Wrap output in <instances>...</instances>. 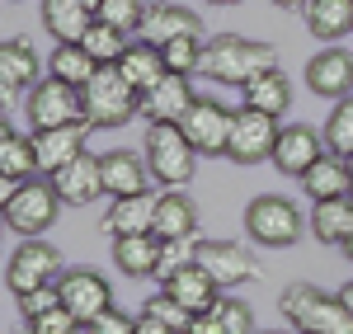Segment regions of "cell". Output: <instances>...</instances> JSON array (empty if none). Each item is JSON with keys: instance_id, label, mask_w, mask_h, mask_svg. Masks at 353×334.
Here are the masks:
<instances>
[{"instance_id": "1", "label": "cell", "mask_w": 353, "mask_h": 334, "mask_svg": "<svg viewBox=\"0 0 353 334\" xmlns=\"http://www.w3.org/2000/svg\"><path fill=\"white\" fill-rule=\"evenodd\" d=\"M273 66H278V48L273 43H259V38H245V33H217L203 48V76L217 81V85L245 90L254 76H264Z\"/></svg>"}, {"instance_id": "2", "label": "cell", "mask_w": 353, "mask_h": 334, "mask_svg": "<svg viewBox=\"0 0 353 334\" xmlns=\"http://www.w3.org/2000/svg\"><path fill=\"white\" fill-rule=\"evenodd\" d=\"M283 320L297 334H353V311L339 292H321L316 282H292L278 297Z\"/></svg>"}, {"instance_id": "3", "label": "cell", "mask_w": 353, "mask_h": 334, "mask_svg": "<svg viewBox=\"0 0 353 334\" xmlns=\"http://www.w3.org/2000/svg\"><path fill=\"white\" fill-rule=\"evenodd\" d=\"M141 156H146V169L161 189H184L198 174V151L179 123H146Z\"/></svg>"}, {"instance_id": "4", "label": "cell", "mask_w": 353, "mask_h": 334, "mask_svg": "<svg viewBox=\"0 0 353 334\" xmlns=\"http://www.w3.org/2000/svg\"><path fill=\"white\" fill-rule=\"evenodd\" d=\"M306 231H311V222L301 217L297 202L283 194H259L245 207V236L264 250H292Z\"/></svg>"}, {"instance_id": "5", "label": "cell", "mask_w": 353, "mask_h": 334, "mask_svg": "<svg viewBox=\"0 0 353 334\" xmlns=\"http://www.w3.org/2000/svg\"><path fill=\"white\" fill-rule=\"evenodd\" d=\"M66 202L57 194V184L48 174H33L24 179L14 194L0 202V212H5V226L19 236V240H33V236H43L48 226H57V212H61Z\"/></svg>"}, {"instance_id": "6", "label": "cell", "mask_w": 353, "mask_h": 334, "mask_svg": "<svg viewBox=\"0 0 353 334\" xmlns=\"http://www.w3.org/2000/svg\"><path fill=\"white\" fill-rule=\"evenodd\" d=\"M66 273V259L57 245H48L43 236H33V240H19L14 254L5 259V287H10V297L19 302L28 292H38V287H57Z\"/></svg>"}, {"instance_id": "7", "label": "cell", "mask_w": 353, "mask_h": 334, "mask_svg": "<svg viewBox=\"0 0 353 334\" xmlns=\"http://www.w3.org/2000/svg\"><path fill=\"white\" fill-rule=\"evenodd\" d=\"M141 113V94H137L128 76L118 66H99L94 81L85 85V123L90 127H123Z\"/></svg>"}, {"instance_id": "8", "label": "cell", "mask_w": 353, "mask_h": 334, "mask_svg": "<svg viewBox=\"0 0 353 334\" xmlns=\"http://www.w3.org/2000/svg\"><path fill=\"white\" fill-rule=\"evenodd\" d=\"M28 118H33V127H71V123H85V90L57 81V76H43V81L28 90Z\"/></svg>"}, {"instance_id": "9", "label": "cell", "mask_w": 353, "mask_h": 334, "mask_svg": "<svg viewBox=\"0 0 353 334\" xmlns=\"http://www.w3.org/2000/svg\"><path fill=\"white\" fill-rule=\"evenodd\" d=\"M193 264H198L208 278L217 282L221 292H231V287H241V282H254V278H259V259L245 250L241 240H198Z\"/></svg>"}, {"instance_id": "10", "label": "cell", "mask_w": 353, "mask_h": 334, "mask_svg": "<svg viewBox=\"0 0 353 334\" xmlns=\"http://www.w3.org/2000/svg\"><path fill=\"white\" fill-rule=\"evenodd\" d=\"M278 118L259 109H236V123H231V146H226V160L236 165H259V160H273V146H278Z\"/></svg>"}, {"instance_id": "11", "label": "cell", "mask_w": 353, "mask_h": 334, "mask_svg": "<svg viewBox=\"0 0 353 334\" xmlns=\"http://www.w3.org/2000/svg\"><path fill=\"white\" fill-rule=\"evenodd\" d=\"M231 123H236V109H226L221 99H208V94H198L193 109L179 118V127L189 132L198 156H226V146H231Z\"/></svg>"}, {"instance_id": "12", "label": "cell", "mask_w": 353, "mask_h": 334, "mask_svg": "<svg viewBox=\"0 0 353 334\" xmlns=\"http://www.w3.org/2000/svg\"><path fill=\"white\" fill-rule=\"evenodd\" d=\"M57 297H61V306L71 311L81 325H90L94 315H104L113 306V287L104 273H94V269H66L61 282H57Z\"/></svg>"}, {"instance_id": "13", "label": "cell", "mask_w": 353, "mask_h": 334, "mask_svg": "<svg viewBox=\"0 0 353 334\" xmlns=\"http://www.w3.org/2000/svg\"><path fill=\"white\" fill-rule=\"evenodd\" d=\"M321 156H325V137H321L311 123H283L278 146H273V165H278V174L301 179V174L316 165Z\"/></svg>"}, {"instance_id": "14", "label": "cell", "mask_w": 353, "mask_h": 334, "mask_svg": "<svg viewBox=\"0 0 353 334\" xmlns=\"http://www.w3.org/2000/svg\"><path fill=\"white\" fill-rule=\"evenodd\" d=\"M85 141H90V123H71V127H33L38 174L52 179L57 169H66L76 156H85Z\"/></svg>"}, {"instance_id": "15", "label": "cell", "mask_w": 353, "mask_h": 334, "mask_svg": "<svg viewBox=\"0 0 353 334\" xmlns=\"http://www.w3.org/2000/svg\"><path fill=\"white\" fill-rule=\"evenodd\" d=\"M306 90L316 99H344V94H353V52L321 48L306 61Z\"/></svg>"}, {"instance_id": "16", "label": "cell", "mask_w": 353, "mask_h": 334, "mask_svg": "<svg viewBox=\"0 0 353 334\" xmlns=\"http://www.w3.org/2000/svg\"><path fill=\"white\" fill-rule=\"evenodd\" d=\"M52 184H57V194H61L66 207H90L94 198L104 194V160H99L94 151H85V156H76L66 169H57Z\"/></svg>"}, {"instance_id": "17", "label": "cell", "mask_w": 353, "mask_h": 334, "mask_svg": "<svg viewBox=\"0 0 353 334\" xmlns=\"http://www.w3.org/2000/svg\"><path fill=\"white\" fill-rule=\"evenodd\" d=\"M38 71H43V61H38L28 38H0V90H5V104H14V94L33 90Z\"/></svg>"}, {"instance_id": "18", "label": "cell", "mask_w": 353, "mask_h": 334, "mask_svg": "<svg viewBox=\"0 0 353 334\" xmlns=\"http://www.w3.org/2000/svg\"><path fill=\"white\" fill-rule=\"evenodd\" d=\"M99 160H104V194L109 198H132V194H146V189H151L146 156H137L128 146H113Z\"/></svg>"}, {"instance_id": "19", "label": "cell", "mask_w": 353, "mask_h": 334, "mask_svg": "<svg viewBox=\"0 0 353 334\" xmlns=\"http://www.w3.org/2000/svg\"><path fill=\"white\" fill-rule=\"evenodd\" d=\"M141 38L146 43H174V38H203V19L193 14L189 5H170V0H156L151 10H146V24H141Z\"/></svg>"}, {"instance_id": "20", "label": "cell", "mask_w": 353, "mask_h": 334, "mask_svg": "<svg viewBox=\"0 0 353 334\" xmlns=\"http://www.w3.org/2000/svg\"><path fill=\"white\" fill-rule=\"evenodd\" d=\"M156 202L161 194H132V198H113L104 212V231L109 236H156Z\"/></svg>"}, {"instance_id": "21", "label": "cell", "mask_w": 353, "mask_h": 334, "mask_svg": "<svg viewBox=\"0 0 353 334\" xmlns=\"http://www.w3.org/2000/svg\"><path fill=\"white\" fill-rule=\"evenodd\" d=\"M193 85H189V76H165L151 94H141V118L146 123H179L184 113L193 109Z\"/></svg>"}, {"instance_id": "22", "label": "cell", "mask_w": 353, "mask_h": 334, "mask_svg": "<svg viewBox=\"0 0 353 334\" xmlns=\"http://www.w3.org/2000/svg\"><path fill=\"white\" fill-rule=\"evenodd\" d=\"M118 71L128 76V85H132L137 94H151V90L170 76L161 48H156V43H146V38H132V43H128V52L118 56Z\"/></svg>"}, {"instance_id": "23", "label": "cell", "mask_w": 353, "mask_h": 334, "mask_svg": "<svg viewBox=\"0 0 353 334\" xmlns=\"http://www.w3.org/2000/svg\"><path fill=\"white\" fill-rule=\"evenodd\" d=\"M198 231V207L189 194L179 189H165L156 202V240H193Z\"/></svg>"}, {"instance_id": "24", "label": "cell", "mask_w": 353, "mask_h": 334, "mask_svg": "<svg viewBox=\"0 0 353 334\" xmlns=\"http://www.w3.org/2000/svg\"><path fill=\"white\" fill-rule=\"evenodd\" d=\"M306 222H311V236L321 245L344 250V240L353 236V198H325V202H316Z\"/></svg>"}, {"instance_id": "25", "label": "cell", "mask_w": 353, "mask_h": 334, "mask_svg": "<svg viewBox=\"0 0 353 334\" xmlns=\"http://www.w3.org/2000/svg\"><path fill=\"white\" fill-rule=\"evenodd\" d=\"M38 5H43V28L57 43H81L94 24V10H85L81 0H38Z\"/></svg>"}, {"instance_id": "26", "label": "cell", "mask_w": 353, "mask_h": 334, "mask_svg": "<svg viewBox=\"0 0 353 334\" xmlns=\"http://www.w3.org/2000/svg\"><path fill=\"white\" fill-rule=\"evenodd\" d=\"M161 240L156 236H113V264L123 278H156Z\"/></svg>"}, {"instance_id": "27", "label": "cell", "mask_w": 353, "mask_h": 334, "mask_svg": "<svg viewBox=\"0 0 353 334\" xmlns=\"http://www.w3.org/2000/svg\"><path fill=\"white\" fill-rule=\"evenodd\" d=\"M241 104H245V109L269 113V118H283V113L292 109V85H288V76H283L278 66H273V71L254 76V81L241 90Z\"/></svg>"}, {"instance_id": "28", "label": "cell", "mask_w": 353, "mask_h": 334, "mask_svg": "<svg viewBox=\"0 0 353 334\" xmlns=\"http://www.w3.org/2000/svg\"><path fill=\"white\" fill-rule=\"evenodd\" d=\"M301 189L316 198V202H325V198H349V160L334 156V151H325L316 165L301 174Z\"/></svg>"}, {"instance_id": "29", "label": "cell", "mask_w": 353, "mask_h": 334, "mask_svg": "<svg viewBox=\"0 0 353 334\" xmlns=\"http://www.w3.org/2000/svg\"><path fill=\"white\" fill-rule=\"evenodd\" d=\"M161 292H170L174 302H184L193 315H198V311H212V306H217V297H221V287L208 278L198 264H189L184 273H174L170 282H161Z\"/></svg>"}, {"instance_id": "30", "label": "cell", "mask_w": 353, "mask_h": 334, "mask_svg": "<svg viewBox=\"0 0 353 334\" xmlns=\"http://www.w3.org/2000/svg\"><path fill=\"white\" fill-rule=\"evenodd\" d=\"M33 174H38L33 137H19L14 123H0V179H33Z\"/></svg>"}, {"instance_id": "31", "label": "cell", "mask_w": 353, "mask_h": 334, "mask_svg": "<svg viewBox=\"0 0 353 334\" xmlns=\"http://www.w3.org/2000/svg\"><path fill=\"white\" fill-rule=\"evenodd\" d=\"M301 14L316 38H349L353 33V0H306Z\"/></svg>"}, {"instance_id": "32", "label": "cell", "mask_w": 353, "mask_h": 334, "mask_svg": "<svg viewBox=\"0 0 353 334\" xmlns=\"http://www.w3.org/2000/svg\"><path fill=\"white\" fill-rule=\"evenodd\" d=\"M94 71H99V61L85 52V43H52V56H48V76L66 85H90L94 81Z\"/></svg>"}, {"instance_id": "33", "label": "cell", "mask_w": 353, "mask_h": 334, "mask_svg": "<svg viewBox=\"0 0 353 334\" xmlns=\"http://www.w3.org/2000/svg\"><path fill=\"white\" fill-rule=\"evenodd\" d=\"M321 137H325V151H334V156L353 160V94L334 99V109H330Z\"/></svg>"}, {"instance_id": "34", "label": "cell", "mask_w": 353, "mask_h": 334, "mask_svg": "<svg viewBox=\"0 0 353 334\" xmlns=\"http://www.w3.org/2000/svg\"><path fill=\"white\" fill-rule=\"evenodd\" d=\"M81 43H85V52L94 56L99 66H118V56L128 52V43H132V38H128V33H118L113 24H104V19H94Z\"/></svg>"}, {"instance_id": "35", "label": "cell", "mask_w": 353, "mask_h": 334, "mask_svg": "<svg viewBox=\"0 0 353 334\" xmlns=\"http://www.w3.org/2000/svg\"><path fill=\"white\" fill-rule=\"evenodd\" d=\"M146 10H151L146 0H104L94 19H104V24H113L118 33H128V38H141V24H146Z\"/></svg>"}, {"instance_id": "36", "label": "cell", "mask_w": 353, "mask_h": 334, "mask_svg": "<svg viewBox=\"0 0 353 334\" xmlns=\"http://www.w3.org/2000/svg\"><path fill=\"white\" fill-rule=\"evenodd\" d=\"M203 48H208V38H174V43H165L161 56H165V66H170V76L203 71Z\"/></svg>"}, {"instance_id": "37", "label": "cell", "mask_w": 353, "mask_h": 334, "mask_svg": "<svg viewBox=\"0 0 353 334\" xmlns=\"http://www.w3.org/2000/svg\"><path fill=\"white\" fill-rule=\"evenodd\" d=\"M212 311L221 315L226 334H259V330H254V311H250V302H245V297H236V292H221Z\"/></svg>"}, {"instance_id": "38", "label": "cell", "mask_w": 353, "mask_h": 334, "mask_svg": "<svg viewBox=\"0 0 353 334\" xmlns=\"http://www.w3.org/2000/svg\"><path fill=\"white\" fill-rule=\"evenodd\" d=\"M198 254V240H161V259H156V278L170 282L174 273H184Z\"/></svg>"}, {"instance_id": "39", "label": "cell", "mask_w": 353, "mask_h": 334, "mask_svg": "<svg viewBox=\"0 0 353 334\" xmlns=\"http://www.w3.org/2000/svg\"><path fill=\"white\" fill-rule=\"evenodd\" d=\"M146 315H156V320H161V325H170V330L174 334H184L189 330V320H193V311L184 306V302H174V297H170V292H156V297H146Z\"/></svg>"}, {"instance_id": "40", "label": "cell", "mask_w": 353, "mask_h": 334, "mask_svg": "<svg viewBox=\"0 0 353 334\" xmlns=\"http://www.w3.org/2000/svg\"><path fill=\"white\" fill-rule=\"evenodd\" d=\"M28 330H33V334H85V325H81V320H76L66 306H52L48 315L28 320Z\"/></svg>"}, {"instance_id": "41", "label": "cell", "mask_w": 353, "mask_h": 334, "mask_svg": "<svg viewBox=\"0 0 353 334\" xmlns=\"http://www.w3.org/2000/svg\"><path fill=\"white\" fill-rule=\"evenodd\" d=\"M132 330H137V320L118 306H109L104 315H94V320L85 325V334H132Z\"/></svg>"}, {"instance_id": "42", "label": "cell", "mask_w": 353, "mask_h": 334, "mask_svg": "<svg viewBox=\"0 0 353 334\" xmlns=\"http://www.w3.org/2000/svg\"><path fill=\"white\" fill-rule=\"evenodd\" d=\"M52 306H61L57 287H38V292H28V297H19V315H24V320H38V315H48Z\"/></svg>"}, {"instance_id": "43", "label": "cell", "mask_w": 353, "mask_h": 334, "mask_svg": "<svg viewBox=\"0 0 353 334\" xmlns=\"http://www.w3.org/2000/svg\"><path fill=\"white\" fill-rule=\"evenodd\" d=\"M184 334H226V325H221L217 311H198V315L189 320V330H184Z\"/></svg>"}, {"instance_id": "44", "label": "cell", "mask_w": 353, "mask_h": 334, "mask_svg": "<svg viewBox=\"0 0 353 334\" xmlns=\"http://www.w3.org/2000/svg\"><path fill=\"white\" fill-rule=\"evenodd\" d=\"M132 334H174V330H170V325H161L156 315H146V311H141V315H137V330H132Z\"/></svg>"}, {"instance_id": "45", "label": "cell", "mask_w": 353, "mask_h": 334, "mask_svg": "<svg viewBox=\"0 0 353 334\" xmlns=\"http://www.w3.org/2000/svg\"><path fill=\"white\" fill-rule=\"evenodd\" d=\"M339 297H344V306H349V311H353V278H349V282H344V287H339Z\"/></svg>"}, {"instance_id": "46", "label": "cell", "mask_w": 353, "mask_h": 334, "mask_svg": "<svg viewBox=\"0 0 353 334\" xmlns=\"http://www.w3.org/2000/svg\"><path fill=\"white\" fill-rule=\"evenodd\" d=\"M273 5H278V10H301L306 0H273Z\"/></svg>"}, {"instance_id": "47", "label": "cell", "mask_w": 353, "mask_h": 334, "mask_svg": "<svg viewBox=\"0 0 353 334\" xmlns=\"http://www.w3.org/2000/svg\"><path fill=\"white\" fill-rule=\"evenodd\" d=\"M344 259H349V264H353V236H349V240H344Z\"/></svg>"}, {"instance_id": "48", "label": "cell", "mask_w": 353, "mask_h": 334, "mask_svg": "<svg viewBox=\"0 0 353 334\" xmlns=\"http://www.w3.org/2000/svg\"><path fill=\"white\" fill-rule=\"evenodd\" d=\"M85 10H94V14H99V5H104V0H81Z\"/></svg>"}, {"instance_id": "49", "label": "cell", "mask_w": 353, "mask_h": 334, "mask_svg": "<svg viewBox=\"0 0 353 334\" xmlns=\"http://www.w3.org/2000/svg\"><path fill=\"white\" fill-rule=\"evenodd\" d=\"M259 334H297V330H292V325H288V330H259Z\"/></svg>"}, {"instance_id": "50", "label": "cell", "mask_w": 353, "mask_h": 334, "mask_svg": "<svg viewBox=\"0 0 353 334\" xmlns=\"http://www.w3.org/2000/svg\"><path fill=\"white\" fill-rule=\"evenodd\" d=\"M208 5H241V0H208Z\"/></svg>"}, {"instance_id": "51", "label": "cell", "mask_w": 353, "mask_h": 334, "mask_svg": "<svg viewBox=\"0 0 353 334\" xmlns=\"http://www.w3.org/2000/svg\"><path fill=\"white\" fill-rule=\"evenodd\" d=\"M349 198H353V160H349Z\"/></svg>"}, {"instance_id": "52", "label": "cell", "mask_w": 353, "mask_h": 334, "mask_svg": "<svg viewBox=\"0 0 353 334\" xmlns=\"http://www.w3.org/2000/svg\"><path fill=\"white\" fill-rule=\"evenodd\" d=\"M14 334H33V330H28V325H24V330H14Z\"/></svg>"}]
</instances>
